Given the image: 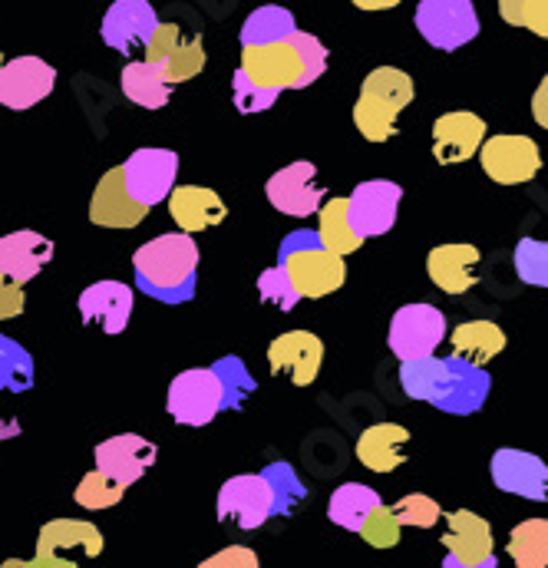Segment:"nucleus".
I'll use <instances>...</instances> for the list:
<instances>
[{"label":"nucleus","instance_id":"21","mask_svg":"<svg viewBox=\"0 0 548 568\" xmlns=\"http://www.w3.org/2000/svg\"><path fill=\"white\" fill-rule=\"evenodd\" d=\"M80 317L83 324H100L103 334L116 337L130 327V317H133V307H136V294L133 287L123 282H97L90 284L83 294H80Z\"/></svg>","mask_w":548,"mask_h":568},{"label":"nucleus","instance_id":"26","mask_svg":"<svg viewBox=\"0 0 548 568\" xmlns=\"http://www.w3.org/2000/svg\"><path fill=\"white\" fill-rule=\"evenodd\" d=\"M479 248L476 245H463V242H453V245H436L429 255H426V275L429 282L436 284L439 291L446 294H466L476 278V265H479Z\"/></svg>","mask_w":548,"mask_h":568},{"label":"nucleus","instance_id":"17","mask_svg":"<svg viewBox=\"0 0 548 568\" xmlns=\"http://www.w3.org/2000/svg\"><path fill=\"white\" fill-rule=\"evenodd\" d=\"M324 364V341L311 331H287L268 347V367L274 377L291 381L294 387H311Z\"/></svg>","mask_w":548,"mask_h":568},{"label":"nucleus","instance_id":"42","mask_svg":"<svg viewBox=\"0 0 548 568\" xmlns=\"http://www.w3.org/2000/svg\"><path fill=\"white\" fill-rule=\"evenodd\" d=\"M499 17L509 27H526L548 40V0H499Z\"/></svg>","mask_w":548,"mask_h":568},{"label":"nucleus","instance_id":"1","mask_svg":"<svg viewBox=\"0 0 548 568\" xmlns=\"http://www.w3.org/2000/svg\"><path fill=\"white\" fill-rule=\"evenodd\" d=\"M242 70L272 90H307L327 70V50L314 33L294 30L291 37L262 47H242Z\"/></svg>","mask_w":548,"mask_h":568},{"label":"nucleus","instance_id":"28","mask_svg":"<svg viewBox=\"0 0 548 568\" xmlns=\"http://www.w3.org/2000/svg\"><path fill=\"white\" fill-rule=\"evenodd\" d=\"M449 344L456 357L486 367L493 357L506 351V331L496 321H466L449 331Z\"/></svg>","mask_w":548,"mask_h":568},{"label":"nucleus","instance_id":"37","mask_svg":"<svg viewBox=\"0 0 548 568\" xmlns=\"http://www.w3.org/2000/svg\"><path fill=\"white\" fill-rule=\"evenodd\" d=\"M159 70L165 73V80L172 87L195 80L205 70V43H202V37H182L179 47L165 60H159Z\"/></svg>","mask_w":548,"mask_h":568},{"label":"nucleus","instance_id":"40","mask_svg":"<svg viewBox=\"0 0 548 568\" xmlns=\"http://www.w3.org/2000/svg\"><path fill=\"white\" fill-rule=\"evenodd\" d=\"M400 536H404V523L397 519L394 506H374V513L367 516L364 529H361V539L374 549H397L400 546Z\"/></svg>","mask_w":548,"mask_h":568},{"label":"nucleus","instance_id":"27","mask_svg":"<svg viewBox=\"0 0 548 568\" xmlns=\"http://www.w3.org/2000/svg\"><path fill=\"white\" fill-rule=\"evenodd\" d=\"M407 443L410 429L400 424H374L367 426L357 439V459L371 473H394L397 466L407 463Z\"/></svg>","mask_w":548,"mask_h":568},{"label":"nucleus","instance_id":"13","mask_svg":"<svg viewBox=\"0 0 548 568\" xmlns=\"http://www.w3.org/2000/svg\"><path fill=\"white\" fill-rule=\"evenodd\" d=\"M123 169H126V185H130L133 199L152 209L159 202H169V195L175 189L179 152L159 149V145H142L123 162Z\"/></svg>","mask_w":548,"mask_h":568},{"label":"nucleus","instance_id":"31","mask_svg":"<svg viewBox=\"0 0 548 568\" xmlns=\"http://www.w3.org/2000/svg\"><path fill=\"white\" fill-rule=\"evenodd\" d=\"M120 87H123L126 100L142 110H162L169 103V90H172V83L159 70V63H149V60L126 63L120 73Z\"/></svg>","mask_w":548,"mask_h":568},{"label":"nucleus","instance_id":"44","mask_svg":"<svg viewBox=\"0 0 548 568\" xmlns=\"http://www.w3.org/2000/svg\"><path fill=\"white\" fill-rule=\"evenodd\" d=\"M258 294L265 304H274L277 311H291L297 301H301V291L294 287L291 275L284 272V265H274V268H265L262 278H258Z\"/></svg>","mask_w":548,"mask_h":568},{"label":"nucleus","instance_id":"48","mask_svg":"<svg viewBox=\"0 0 548 568\" xmlns=\"http://www.w3.org/2000/svg\"><path fill=\"white\" fill-rule=\"evenodd\" d=\"M27 307V297H23V284L13 282L10 275L0 272V321H10V317H20Z\"/></svg>","mask_w":548,"mask_h":568},{"label":"nucleus","instance_id":"33","mask_svg":"<svg viewBox=\"0 0 548 568\" xmlns=\"http://www.w3.org/2000/svg\"><path fill=\"white\" fill-rule=\"evenodd\" d=\"M297 30L294 13L287 7L265 3L258 10H252L242 23V47H262V43H277L284 37H291Z\"/></svg>","mask_w":548,"mask_h":568},{"label":"nucleus","instance_id":"35","mask_svg":"<svg viewBox=\"0 0 548 568\" xmlns=\"http://www.w3.org/2000/svg\"><path fill=\"white\" fill-rule=\"evenodd\" d=\"M33 387V357L23 344L0 334V390L23 394Z\"/></svg>","mask_w":548,"mask_h":568},{"label":"nucleus","instance_id":"9","mask_svg":"<svg viewBox=\"0 0 548 568\" xmlns=\"http://www.w3.org/2000/svg\"><path fill=\"white\" fill-rule=\"evenodd\" d=\"M449 337V327H446V314L436 307V304H404L394 321H390V351L397 361H413V357H426V354H436L439 344Z\"/></svg>","mask_w":548,"mask_h":568},{"label":"nucleus","instance_id":"15","mask_svg":"<svg viewBox=\"0 0 548 568\" xmlns=\"http://www.w3.org/2000/svg\"><path fill=\"white\" fill-rule=\"evenodd\" d=\"M149 215V205H142L133 199L130 185H126V169L113 165L93 189L90 199V222L97 229H116V232H130Z\"/></svg>","mask_w":548,"mask_h":568},{"label":"nucleus","instance_id":"6","mask_svg":"<svg viewBox=\"0 0 548 568\" xmlns=\"http://www.w3.org/2000/svg\"><path fill=\"white\" fill-rule=\"evenodd\" d=\"M165 410L175 424L209 426L225 410V387L215 367H192L172 377Z\"/></svg>","mask_w":548,"mask_h":568},{"label":"nucleus","instance_id":"38","mask_svg":"<svg viewBox=\"0 0 548 568\" xmlns=\"http://www.w3.org/2000/svg\"><path fill=\"white\" fill-rule=\"evenodd\" d=\"M212 367H215V374L222 377V387H225V410H242V404L258 390L255 377L245 371V364L239 357H222Z\"/></svg>","mask_w":548,"mask_h":568},{"label":"nucleus","instance_id":"36","mask_svg":"<svg viewBox=\"0 0 548 568\" xmlns=\"http://www.w3.org/2000/svg\"><path fill=\"white\" fill-rule=\"evenodd\" d=\"M126 489H130V486H123L120 479H113L110 473H103V469L97 466L93 473H87V476L80 479L73 499H77V506H83V509H90V513H100V509H110V506L123 503Z\"/></svg>","mask_w":548,"mask_h":568},{"label":"nucleus","instance_id":"49","mask_svg":"<svg viewBox=\"0 0 548 568\" xmlns=\"http://www.w3.org/2000/svg\"><path fill=\"white\" fill-rule=\"evenodd\" d=\"M532 120H536L542 130H548V73L546 80L539 83L536 97H532Z\"/></svg>","mask_w":548,"mask_h":568},{"label":"nucleus","instance_id":"22","mask_svg":"<svg viewBox=\"0 0 548 568\" xmlns=\"http://www.w3.org/2000/svg\"><path fill=\"white\" fill-rule=\"evenodd\" d=\"M155 443H149L145 436L139 433H120V436H110L103 439L97 449H93V459L103 473H110L113 479H120L123 486H133L139 483L152 466H155Z\"/></svg>","mask_w":548,"mask_h":568},{"label":"nucleus","instance_id":"41","mask_svg":"<svg viewBox=\"0 0 548 568\" xmlns=\"http://www.w3.org/2000/svg\"><path fill=\"white\" fill-rule=\"evenodd\" d=\"M516 272L519 278L532 287H546L548 291V242L539 239H519L516 245Z\"/></svg>","mask_w":548,"mask_h":568},{"label":"nucleus","instance_id":"51","mask_svg":"<svg viewBox=\"0 0 548 568\" xmlns=\"http://www.w3.org/2000/svg\"><path fill=\"white\" fill-rule=\"evenodd\" d=\"M20 433V424H7V420H0V443L7 439V436H17Z\"/></svg>","mask_w":548,"mask_h":568},{"label":"nucleus","instance_id":"34","mask_svg":"<svg viewBox=\"0 0 548 568\" xmlns=\"http://www.w3.org/2000/svg\"><path fill=\"white\" fill-rule=\"evenodd\" d=\"M509 559L519 568L548 566V519H526L509 532Z\"/></svg>","mask_w":548,"mask_h":568},{"label":"nucleus","instance_id":"20","mask_svg":"<svg viewBox=\"0 0 548 568\" xmlns=\"http://www.w3.org/2000/svg\"><path fill=\"white\" fill-rule=\"evenodd\" d=\"M486 142V120L466 110H453L436 116L433 123V159L439 165H459L479 155Z\"/></svg>","mask_w":548,"mask_h":568},{"label":"nucleus","instance_id":"45","mask_svg":"<svg viewBox=\"0 0 548 568\" xmlns=\"http://www.w3.org/2000/svg\"><path fill=\"white\" fill-rule=\"evenodd\" d=\"M265 476L272 479L274 493H277V516L294 513V506L307 496V489L301 486V479L294 476V469L287 463H272L265 466Z\"/></svg>","mask_w":548,"mask_h":568},{"label":"nucleus","instance_id":"16","mask_svg":"<svg viewBox=\"0 0 548 568\" xmlns=\"http://www.w3.org/2000/svg\"><path fill=\"white\" fill-rule=\"evenodd\" d=\"M57 87V70L40 57H17L3 60L0 67V106L7 110H30L43 103Z\"/></svg>","mask_w":548,"mask_h":568},{"label":"nucleus","instance_id":"4","mask_svg":"<svg viewBox=\"0 0 548 568\" xmlns=\"http://www.w3.org/2000/svg\"><path fill=\"white\" fill-rule=\"evenodd\" d=\"M277 265H284V272L291 275L294 287L301 291V297H327L334 291H341L347 282V265H344V255H334L317 229L307 232H291L281 248H277Z\"/></svg>","mask_w":548,"mask_h":568},{"label":"nucleus","instance_id":"46","mask_svg":"<svg viewBox=\"0 0 548 568\" xmlns=\"http://www.w3.org/2000/svg\"><path fill=\"white\" fill-rule=\"evenodd\" d=\"M262 566V559H258V552L255 549H248V546H225L222 552H215V556H209L202 568H258Z\"/></svg>","mask_w":548,"mask_h":568},{"label":"nucleus","instance_id":"2","mask_svg":"<svg viewBox=\"0 0 548 568\" xmlns=\"http://www.w3.org/2000/svg\"><path fill=\"white\" fill-rule=\"evenodd\" d=\"M199 245L189 232L159 235L139 245L133 255L139 291L162 304H182L195 294V268H199Z\"/></svg>","mask_w":548,"mask_h":568},{"label":"nucleus","instance_id":"8","mask_svg":"<svg viewBox=\"0 0 548 568\" xmlns=\"http://www.w3.org/2000/svg\"><path fill=\"white\" fill-rule=\"evenodd\" d=\"M416 30L429 47L453 53L479 37L476 3L473 0H419Z\"/></svg>","mask_w":548,"mask_h":568},{"label":"nucleus","instance_id":"43","mask_svg":"<svg viewBox=\"0 0 548 568\" xmlns=\"http://www.w3.org/2000/svg\"><path fill=\"white\" fill-rule=\"evenodd\" d=\"M394 513H397V519L404 526H413V529H433L446 516L443 506L433 496H426V493H410V496L397 499L394 503Z\"/></svg>","mask_w":548,"mask_h":568},{"label":"nucleus","instance_id":"25","mask_svg":"<svg viewBox=\"0 0 548 568\" xmlns=\"http://www.w3.org/2000/svg\"><path fill=\"white\" fill-rule=\"evenodd\" d=\"M50 262H53V242L43 239L40 232L20 229L0 239V272L10 275L13 282H33Z\"/></svg>","mask_w":548,"mask_h":568},{"label":"nucleus","instance_id":"39","mask_svg":"<svg viewBox=\"0 0 548 568\" xmlns=\"http://www.w3.org/2000/svg\"><path fill=\"white\" fill-rule=\"evenodd\" d=\"M277 97H281V90L255 83L242 67L235 70V77H232V103H235L239 113H245V116L265 113V110H272L274 103H277Z\"/></svg>","mask_w":548,"mask_h":568},{"label":"nucleus","instance_id":"50","mask_svg":"<svg viewBox=\"0 0 548 568\" xmlns=\"http://www.w3.org/2000/svg\"><path fill=\"white\" fill-rule=\"evenodd\" d=\"M354 7H361V10H390V7H397L400 0H351Z\"/></svg>","mask_w":548,"mask_h":568},{"label":"nucleus","instance_id":"32","mask_svg":"<svg viewBox=\"0 0 548 568\" xmlns=\"http://www.w3.org/2000/svg\"><path fill=\"white\" fill-rule=\"evenodd\" d=\"M374 506H380V493L364 486V483H344L334 489L331 503H327V519L347 532H361L367 516L374 513Z\"/></svg>","mask_w":548,"mask_h":568},{"label":"nucleus","instance_id":"5","mask_svg":"<svg viewBox=\"0 0 548 568\" xmlns=\"http://www.w3.org/2000/svg\"><path fill=\"white\" fill-rule=\"evenodd\" d=\"M103 532L83 519H50L37 536L33 559H7V568H73L103 556Z\"/></svg>","mask_w":548,"mask_h":568},{"label":"nucleus","instance_id":"10","mask_svg":"<svg viewBox=\"0 0 548 568\" xmlns=\"http://www.w3.org/2000/svg\"><path fill=\"white\" fill-rule=\"evenodd\" d=\"M446 568H496V539H493V526L473 513V509H453L446 513Z\"/></svg>","mask_w":548,"mask_h":568},{"label":"nucleus","instance_id":"3","mask_svg":"<svg viewBox=\"0 0 548 568\" xmlns=\"http://www.w3.org/2000/svg\"><path fill=\"white\" fill-rule=\"evenodd\" d=\"M416 100L410 73L397 67H377L361 87L354 103V126L367 142H387L397 136V116Z\"/></svg>","mask_w":548,"mask_h":568},{"label":"nucleus","instance_id":"18","mask_svg":"<svg viewBox=\"0 0 548 568\" xmlns=\"http://www.w3.org/2000/svg\"><path fill=\"white\" fill-rule=\"evenodd\" d=\"M347 199H351V219H354L357 232L364 239H377L397 225L404 189L387 179H371V182H361Z\"/></svg>","mask_w":548,"mask_h":568},{"label":"nucleus","instance_id":"23","mask_svg":"<svg viewBox=\"0 0 548 568\" xmlns=\"http://www.w3.org/2000/svg\"><path fill=\"white\" fill-rule=\"evenodd\" d=\"M489 390H493V377L486 374V367L469 364L453 354L449 357V384H446L436 410L453 414V417H473L486 404Z\"/></svg>","mask_w":548,"mask_h":568},{"label":"nucleus","instance_id":"19","mask_svg":"<svg viewBox=\"0 0 548 568\" xmlns=\"http://www.w3.org/2000/svg\"><path fill=\"white\" fill-rule=\"evenodd\" d=\"M159 27V13L149 0H116L106 17H103V43L120 50V53H136V50H145L152 33Z\"/></svg>","mask_w":548,"mask_h":568},{"label":"nucleus","instance_id":"52","mask_svg":"<svg viewBox=\"0 0 548 568\" xmlns=\"http://www.w3.org/2000/svg\"><path fill=\"white\" fill-rule=\"evenodd\" d=\"M0 67H3V57H0Z\"/></svg>","mask_w":548,"mask_h":568},{"label":"nucleus","instance_id":"24","mask_svg":"<svg viewBox=\"0 0 548 568\" xmlns=\"http://www.w3.org/2000/svg\"><path fill=\"white\" fill-rule=\"evenodd\" d=\"M169 215L182 232L195 235V232H209V229L222 225L229 219V205L222 202V195L215 189L175 185L169 195Z\"/></svg>","mask_w":548,"mask_h":568},{"label":"nucleus","instance_id":"14","mask_svg":"<svg viewBox=\"0 0 548 568\" xmlns=\"http://www.w3.org/2000/svg\"><path fill=\"white\" fill-rule=\"evenodd\" d=\"M489 476L509 496L532 499V503H548V463L542 456H536V453L503 446L489 459Z\"/></svg>","mask_w":548,"mask_h":568},{"label":"nucleus","instance_id":"7","mask_svg":"<svg viewBox=\"0 0 548 568\" xmlns=\"http://www.w3.org/2000/svg\"><path fill=\"white\" fill-rule=\"evenodd\" d=\"M272 516H277V493L272 479L262 473H242L222 483L219 489V519L235 523L245 532L262 529Z\"/></svg>","mask_w":548,"mask_h":568},{"label":"nucleus","instance_id":"11","mask_svg":"<svg viewBox=\"0 0 548 568\" xmlns=\"http://www.w3.org/2000/svg\"><path fill=\"white\" fill-rule=\"evenodd\" d=\"M265 195L281 215L291 219H307L317 215L321 205L327 202V189L317 182V165L307 159H297L284 169H277L265 182Z\"/></svg>","mask_w":548,"mask_h":568},{"label":"nucleus","instance_id":"30","mask_svg":"<svg viewBox=\"0 0 548 568\" xmlns=\"http://www.w3.org/2000/svg\"><path fill=\"white\" fill-rule=\"evenodd\" d=\"M317 235L334 255H354L367 242L354 219H351V199H327L317 212Z\"/></svg>","mask_w":548,"mask_h":568},{"label":"nucleus","instance_id":"12","mask_svg":"<svg viewBox=\"0 0 548 568\" xmlns=\"http://www.w3.org/2000/svg\"><path fill=\"white\" fill-rule=\"evenodd\" d=\"M479 162L483 172L496 182V185H522L532 182L542 169V152L539 142L532 136H489L479 149Z\"/></svg>","mask_w":548,"mask_h":568},{"label":"nucleus","instance_id":"29","mask_svg":"<svg viewBox=\"0 0 548 568\" xmlns=\"http://www.w3.org/2000/svg\"><path fill=\"white\" fill-rule=\"evenodd\" d=\"M449 384V357H413V361H400V387L410 400H423V404H439L443 390Z\"/></svg>","mask_w":548,"mask_h":568},{"label":"nucleus","instance_id":"47","mask_svg":"<svg viewBox=\"0 0 548 568\" xmlns=\"http://www.w3.org/2000/svg\"><path fill=\"white\" fill-rule=\"evenodd\" d=\"M179 40H182V30H179L175 23H159L155 33H152V40H149V47H145V60H149V63L165 60V57L179 47Z\"/></svg>","mask_w":548,"mask_h":568}]
</instances>
